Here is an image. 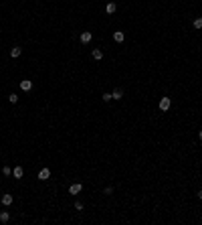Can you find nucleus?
Here are the masks:
<instances>
[{
	"label": "nucleus",
	"mask_w": 202,
	"mask_h": 225,
	"mask_svg": "<svg viewBox=\"0 0 202 225\" xmlns=\"http://www.w3.org/2000/svg\"><path fill=\"white\" fill-rule=\"evenodd\" d=\"M170 106H172V99H170V97H162L160 99V109L162 112H168Z\"/></svg>",
	"instance_id": "f257e3e1"
},
{
	"label": "nucleus",
	"mask_w": 202,
	"mask_h": 225,
	"mask_svg": "<svg viewBox=\"0 0 202 225\" xmlns=\"http://www.w3.org/2000/svg\"><path fill=\"white\" fill-rule=\"evenodd\" d=\"M81 189H83V184H81V183L71 184V187H69V195H79V193H81Z\"/></svg>",
	"instance_id": "f03ea898"
},
{
	"label": "nucleus",
	"mask_w": 202,
	"mask_h": 225,
	"mask_svg": "<svg viewBox=\"0 0 202 225\" xmlns=\"http://www.w3.org/2000/svg\"><path fill=\"white\" fill-rule=\"evenodd\" d=\"M91 39H93V34H91V33H87V31L79 34V41H81V43H85V45H87V43H91Z\"/></svg>",
	"instance_id": "7ed1b4c3"
},
{
	"label": "nucleus",
	"mask_w": 202,
	"mask_h": 225,
	"mask_svg": "<svg viewBox=\"0 0 202 225\" xmlns=\"http://www.w3.org/2000/svg\"><path fill=\"white\" fill-rule=\"evenodd\" d=\"M20 89H22V91H30V89H33V81L22 79V81H20Z\"/></svg>",
	"instance_id": "20e7f679"
},
{
	"label": "nucleus",
	"mask_w": 202,
	"mask_h": 225,
	"mask_svg": "<svg viewBox=\"0 0 202 225\" xmlns=\"http://www.w3.org/2000/svg\"><path fill=\"white\" fill-rule=\"evenodd\" d=\"M22 174H24L22 166H14V168H12V177L14 178H22Z\"/></svg>",
	"instance_id": "39448f33"
},
{
	"label": "nucleus",
	"mask_w": 202,
	"mask_h": 225,
	"mask_svg": "<svg viewBox=\"0 0 202 225\" xmlns=\"http://www.w3.org/2000/svg\"><path fill=\"white\" fill-rule=\"evenodd\" d=\"M12 195H2V205H4V207H10V205H12Z\"/></svg>",
	"instance_id": "423d86ee"
},
{
	"label": "nucleus",
	"mask_w": 202,
	"mask_h": 225,
	"mask_svg": "<svg viewBox=\"0 0 202 225\" xmlns=\"http://www.w3.org/2000/svg\"><path fill=\"white\" fill-rule=\"evenodd\" d=\"M123 39H125V34L121 33V31H115L113 33V41L115 43H123Z\"/></svg>",
	"instance_id": "0eeeda50"
},
{
	"label": "nucleus",
	"mask_w": 202,
	"mask_h": 225,
	"mask_svg": "<svg viewBox=\"0 0 202 225\" xmlns=\"http://www.w3.org/2000/svg\"><path fill=\"white\" fill-rule=\"evenodd\" d=\"M93 59L95 61H101V59H103V51H101V49H93Z\"/></svg>",
	"instance_id": "6e6552de"
},
{
	"label": "nucleus",
	"mask_w": 202,
	"mask_h": 225,
	"mask_svg": "<svg viewBox=\"0 0 202 225\" xmlns=\"http://www.w3.org/2000/svg\"><path fill=\"white\" fill-rule=\"evenodd\" d=\"M49 177H51V171H49V168H43V171L39 172V178H40V181H47Z\"/></svg>",
	"instance_id": "1a4fd4ad"
},
{
	"label": "nucleus",
	"mask_w": 202,
	"mask_h": 225,
	"mask_svg": "<svg viewBox=\"0 0 202 225\" xmlns=\"http://www.w3.org/2000/svg\"><path fill=\"white\" fill-rule=\"evenodd\" d=\"M20 53H22V49H20V47H12V49H10V57H12V59L20 57Z\"/></svg>",
	"instance_id": "9d476101"
},
{
	"label": "nucleus",
	"mask_w": 202,
	"mask_h": 225,
	"mask_svg": "<svg viewBox=\"0 0 202 225\" xmlns=\"http://www.w3.org/2000/svg\"><path fill=\"white\" fill-rule=\"evenodd\" d=\"M105 10H107V14H113L115 10H117V4H115V2H109L107 6H105Z\"/></svg>",
	"instance_id": "9b49d317"
},
{
	"label": "nucleus",
	"mask_w": 202,
	"mask_h": 225,
	"mask_svg": "<svg viewBox=\"0 0 202 225\" xmlns=\"http://www.w3.org/2000/svg\"><path fill=\"white\" fill-rule=\"evenodd\" d=\"M111 97H113V99H121V97H123V89H113Z\"/></svg>",
	"instance_id": "f8f14e48"
},
{
	"label": "nucleus",
	"mask_w": 202,
	"mask_h": 225,
	"mask_svg": "<svg viewBox=\"0 0 202 225\" xmlns=\"http://www.w3.org/2000/svg\"><path fill=\"white\" fill-rule=\"evenodd\" d=\"M0 221H2V223H8V221H10V215H8L6 211H2L0 213Z\"/></svg>",
	"instance_id": "ddd939ff"
},
{
	"label": "nucleus",
	"mask_w": 202,
	"mask_h": 225,
	"mask_svg": "<svg viewBox=\"0 0 202 225\" xmlns=\"http://www.w3.org/2000/svg\"><path fill=\"white\" fill-rule=\"evenodd\" d=\"M194 28H202V16H198V18H194Z\"/></svg>",
	"instance_id": "4468645a"
},
{
	"label": "nucleus",
	"mask_w": 202,
	"mask_h": 225,
	"mask_svg": "<svg viewBox=\"0 0 202 225\" xmlns=\"http://www.w3.org/2000/svg\"><path fill=\"white\" fill-rule=\"evenodd\" d=\"M8 99H10V103H18V93H10Z\"/></svg>",
	"instance_id": "2eb2a0df"
},
{
	"label": "nucleus",
	"mask_w": 202,
	"mask_h": 225,
	"mask_svg": "<svg viewBox=\"0 0 202 225\" xmlns=\"http://www.w3.org/2000/svg\"><path fill=\"white\" fill-rule=\"evenodd\" d=\"M2 172H4V177H8V174H12V168H10V166H4Z\"/></svg>",
	"instance_id": "dca6fc26"
},
{
	"label": "nucleus",
	"mask_w": 202,
	"mask_h": 225,
	"mask_svg": "<svg viewBox=\"0 0 202 225\" xmlns=\"http://www.w3.org/2000/svg\"><path fill=\"white\" fill-rule=\"evenodd\" d=\"M101 99H103V102H109V99H113V97H111V93H103Z\"/></svg>",
	"instance_id": "f3484780"
},
{
	"label": "nucleus",
	"mask_w": 202,
	"mask_h": 225,
	"mask_svg": "<svg viewBox=\"0 0 202 225\" xmlns=\"http://www.w3.org/2000/svg\"><path fill=\"white\" fill-rule=\"evenodd\" d=\"M75 209H77V211H83V203L77 201V203H75Z\"/></svg>",
	"instance_id": "a211bd4d"
},
{
	"label": "nucleus",
	"mask_w": 202,
	"mask_h": 225,
	"mask_svg": "<svg viewBox=\"0 0 202 225\" xmlns=\"http://www.w3.org/2000/svg\"><path fill=\"white\" fill-rule=\"evenodd\" d=\"M111 193H113V189H111V187H107V189L103 191V195H111Z\"/></svg>",
	"instance_id": "6ab92c4d"
},
{
	"label": "nucleus",
	"mask_w": 202,
	"mask_h": 225,
	"mask_svg": "<svg viewBox=\"0 0 202 225\" xmlns=\"http://www.w3.org/2000/svg\"><path fill=\"white\" fill-rule=\"evenodd\" d=\"M198 199H202V189H200V191H198Z\"/></svg>",
	"instance_id": "aec40b11"
},
{
	"label": "nucleus",
	"mask_w": 202,
	"mask_h": 225,
	"mask_svg": "<svg viewBox=\"0 0 202 225\" xmlns=\"http://www.w3.org/2000/svg\"><path fill=\"white\" fill-rule=\"evenodd\" d=\"M198 138H200V140H202V130H200V132H198Z\"/></svg>",
	"instance_id": "412c9836"
}]
</instances>
